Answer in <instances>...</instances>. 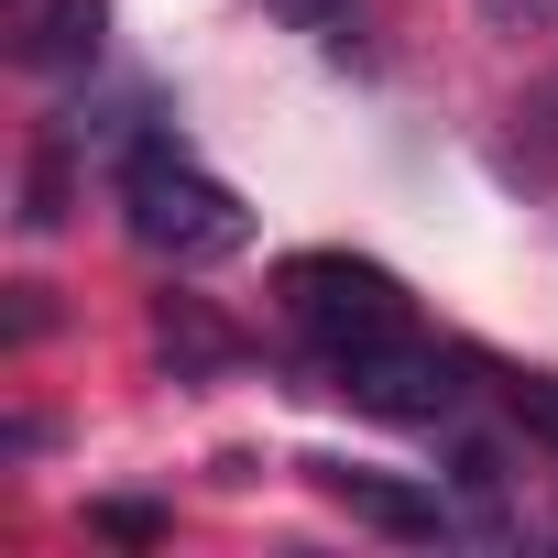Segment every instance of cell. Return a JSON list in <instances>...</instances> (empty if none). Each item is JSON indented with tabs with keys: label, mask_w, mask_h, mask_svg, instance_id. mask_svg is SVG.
I'll use <instances>...</instances> for the list:
<instances>
[{
	"label": "cell",
	"mask_w": 558,
	"mask_h": 558,
	"mask_svg": "<svg viewBox=\"0 0 558 558\" xmlns=\"http://www.w3.org/2000/svg\"><path fill=\"white\" fill-rule=\"evenodd\" d=\"M110 208H121V230H132L154 263H175V274H208V263L252 252V208H241V186L208 175V165L186 154L175 121H154V132H132V143L110 154Z\"/></svg>",
	"instance_id": "cell-1"
},
{
	"label": "cell",
	"mask_w": 558,
	"mask_h": 558,
	"mask_svg": "<svg viewBox=\"0 0 558 558\" xmlns=\"http://www.w3.org/2000/svg\"><path fill=\"white\" fill-rule=\"evenodd\" d=\"M274 296H286V329L307 340V362H340V351H373V340L416 329V296L362 252H286Z\"/></svg>",
	"instance_id": "cell-2"
},
{
	"label": "cell",
	"mask_w": 558,
	"mask_h": 558,
	"mask_svg": "<svg viewBox=\"0 0 558 558\" xmlns=\"http://www.w3.org/2000/svg\"><path fill=\"white\" fill-rule=\"evenodd\" d=\"M318 395H340L351 416H384V427H449L460 416V362L405 329V340H373V351L318 362Z\"/></svg>",
	"instance_id": "cell-3"
},
{
	"label": "cell",
	"mask_w": 558,
	"mask_h": 558,
	"mask_svg": "<svg viewBox=\"0 0 558 558\" xmlns=\"http://www.w3.org/2000/svg\"><path fill=\"white\" fill-rule=\"evenodd\" d=\"M351 525H373V536H405V547H460L471 525H460V504L438 493V482H405V471H362V460H296Z\"/></svg>",
	"instance_id": "cell-4"
},
{
	"label": "cell",
	"mask_w": 558,
	"mask_h": 558,
	"mask_svg": "<svg viewBox=\"0 0 558 558\" xmlns=\"http://www.w3.org/2000/svg\"><path fill=\"white\" fill-rule=\"evenodd\" d=\"M438 493L460 504V525H471L482 547H514V536H525V504H514V460H504L493 438H471L460 416L438 427Z\"/></svg>",
	"instance_id": "cell-5"
},
{
	"label": "cell",
	"mask_w": 558,
	"mask_h": 558,
	"mask_svg": "<svg viewBox=\"0 0 558 558\" xmlns=\"http://www.w3.org/2000/svg\"><path fill=\"white\" fill-rule=\"evenodd\" d=\"M110 45V0H23V66L34 77H88Z\"/></svg>",
	"instance_id": "cell-6"
},
{
	"label": "cell",
	"mask_w": 558,
	"mask_h": 558,
	"mask_svg": "<svg viewBox=\"0 0 558 558\" xmlns=\"http://www.w3.org/2000/svg\"><path fill=\"white\" fill-rule=\"evenodd\" d=\"M154 362H165L175 384H219V373H241V340H230L197 296H165V318H154Z\"/></svg>",
	"instance_id": "cell-7"
},
{
	"label": "cell",
	"mask_w": 558,
	"mask_h": 558,
	"mask_svg": "<svg viewBox=\"0 0 558 558\" xmlns=\"http://www.w3.org/2000/svg\"><path fill=\"white\" fill-rule=\"evenodd\" d=\"M263 12L274 23H286V34H307L318 56H340V66H373V0H263Z\"/></svg>",
	"instance_id": "cell-8"
},
{
	"label": "cell",
	"mask_w": 558,
	"mask_h": 558,
	"mask_svg": "<svg viewBox=\"0 0 558 558\" xmlns=\"http://www.w3.org/2000/svg\"><path fill=\"white\" fill-rule=\"evenodd\" d=\"M493 395H504V416H514L536 449H558V373H493Z\"/></svg>",
	"instance_id": "cell-9"
},
{
	"label": "cell",
	"mask_w": 558,
	"mask_h": 558,
	"mask_svg": "<svg viewBox=\"0 0 558 558\" xmlns=\"http://www.w3.org/2000/svg\"><path fill=\"white\" fill-rule=\"evenodd\" d=\"M88 525H99V536H121V547H154V536H165V514H154V504H88Z\"/></svg>",
	"instance_id": "cell-10"
},
{
	"label": "cell",
	"mask_w": 558,
	"mask_h": 558,
	"mask_svg": "<svg viewBox=\"0 0 558 558\" xmlns=\"http://www.w3.org/2000/svg\"><path fill=\"white\" fill-rule=\"evenodd\" d=\"M482 23H504V34H547L558 0H482Z\"/></svg>",
	"instance_id": "cell-11"
}]
</instances>
